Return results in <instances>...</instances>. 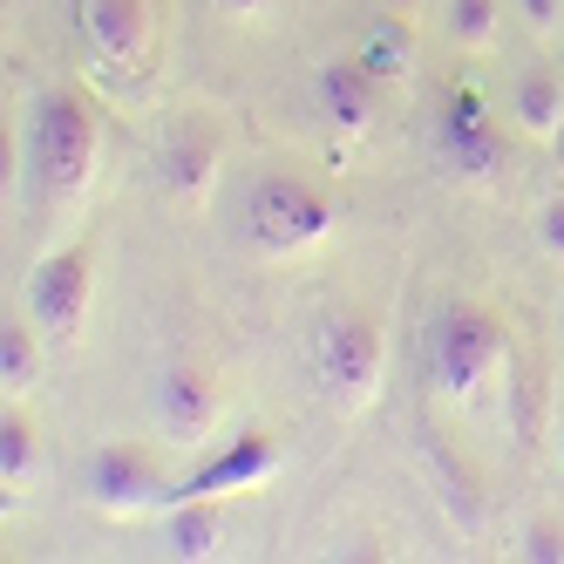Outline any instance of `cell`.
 Returning <instances> with one entry per match:
<instances>
[{"label":"cell","mask_w":564,"mask_h":564,"mask_svg":"<svg viewBox=\"0 0 564 564\" xmlns=\"http://www.w3.org/2000/svg\"><path fill=\"white\" fill-rule=\"evenodd\" d=\"M96 164H102V116L83 89H55L34 116V177H42L48 205L68 212L83 205V191L96 184Z\"/></svg>","instance_id":"obj_1"},{"label":"cell","mask_w":564,"mask_h":564,"mask_svg":"<svg viewBox=\"0 0 564 564\" xmlns=\"http://www.w3.org/2000/svg\"><path fill=\"white\" fill-rule=\"evenodd\" d=\"M340 225V205L300 171H265L246 197V238L259 259H300L313 246H327Z\"/></svg>","instance_id":"obj_2"},{"label":"cell","mask_w":564,"mask_h":564,"mask_svg":"<svg viewBox=\"0 0 564 564\" xmlns=\"http://www.w3.org/2000/svg\"><path fill=\"white\" fill-rule=\"evenodd\" d=\"M497 375H510V327L490 306H442L429 327V381L449 401H476Z\"/></svg>","instance_id":"obj_3"},{"label":"cell","mask_w":564,"mask_h":564,"mask_svg":"<svg viewBox=\"0 0 564 564\" xmlns=\"http://www.w3.org/2000/svg\"><path fill=\"white\" fill-rule=\"evenodd\" d=\"M313 381L340 415H368L388 381V340L368 313H334L313 334Z\"/></svg>","instance_id":"obj_4"},{"label":"cell","mask_w":564,"mask_h":564,"mask_svg":"<svg viewBox=\"0 0 564 564\" xmlns=\"http://www.w3.org/2000/svg\"><path fill=\"white\" fill-rule=\"evenodd\" d=\"M89 300H96V265H89L83 246L48 252L42 265H34V279H28V319L42 327V340L68 347L89 327Z\"/></svg>","instance_id":"obj_5"},{"label":"cell","mask_w":564,"mask_h":564,"mask_svg":"<svg viewBox=\"0 0 564 564\" xmlns=\"http://www.w3.org/2000/svg\"><path fill=\"white\" fill-rule=\"evenodd\" d=\"M435 150H442V164H449L463 184H490L503 171V130H497V116L490 102H482L469 83L442 96V123H435Z\"/></svg>","instance_id":"obj_6"},{"label":"cell","mask_w":564,"mask_h":564,"mask_svg":"<svg viewBox=\"0 0 564 564\" xmlns=\"http://www.w3.org/2000/svg\"><path fill=\"white\" fill-rule=\"evenodd\" d=\"M225 422V388L205 368H171L156 381V435L171 449H212V435Z\"/></svg>","instance_id":"obj_7"},{"label":"cell","mask_w":564,"mask_h":564,"mask_svg":"<svg viewBox=\"0 0 564 564\" xmlns=\"http://www.w3.org/2000/svg\"><path fill=\"white\" fill-rule=\"evenodd\" d=\"M89 497H96L102 517H143L156 503H177L164 469H156L143 449H130V442H109V449L89 456Z\"/></svg>","instance_id":"obj_8"},{"label":"cell","mask_w":564,"mask_h":564,"mask_svg":"<svg viewBox=\"0 0 564 564\" xmlns=\"http://www.w3.org/2000/svg\"><path fill=\"white\" fill-rule=\"evenodd\" d=\"M272 469H279V442L265 429H238L231 442H218V449L177 482V503L184 497H212V503L218 497H246V490H259Z\"/></svg>","instance_id":"obj_9"},{"label":"cell","mask_w":564,"mask_h":564,"mask_svg":"<svg viewBox=\"0 0 564 564\" xmlns=\"http://www.w3.org/2000/svg\"><path fill=\"white\" fill-rule=\"evenodd\" d=\"M313 96H319V116H327L340 137H368V130L381 123L388 83H381V75L360 62V55H334V62H319Z\"/></svg>","instance_id":"obj_10"},{"label":"cell","mask_w":564,"mask_h":564,"mask_svg":"<svg viewBox=\"0 0 564 564\" xmlns=\"http://www.w3.org/2000/svg\"><path fill=\"white\" fill-rule=\"evenodd\" d=\"M83 34L109 68H143L156 55V14L150 0H83Z\"/></svg>","instance_id":"obj_11"},{"label":"cell","mask_w":564,"mask_h":564,"mask_svg":"<svg viewBox=\"0 0 564 564\" xmlns=\"http://www.w3.org/2000/svg\"><path fill=\"white\" fill-rule=\"evenodd\" d=\"M218 171H225V143L212 130H177V143L164 150V184L184 212H205L212 191H218Z\"/></svg>","instance_id":"obj_12"},{"label":"cell","mask_w":564,"mask_h":564,"mask_svg":"<svg viewBox=\"0 0 564 564\" xmlns=\"http://www.w3.org/2000/svg\"><path fill=\"white\" fill-rule=\"evenodd\" d=\"M225 538H231V523H225V510H218L212 497H184V503L171 510V551H177L184 564L218 557Z\"/></svg>","instance_id":"obj_13"},{"label":"cell","mask_w":564,"mask_h":564,"mask_svg":"<svg viewBox=\"0 0 564 564\" xmlns=\"http://www.w3.org/2000/svg\"><path fill=\"white\" fill-rule=\"evenodd\" d=\"M34 381H42V327L34 319H8V334H0V394L28 401Z\"/></svg>","instance_id":"obj_14"},{"label":"cell","mask_w":564,"mask_h":564,"mask_svg":"<svg viewBox=\"0 0 564 564\" xmlns=\"http://www.w3.org/2000/svg\"><path fill=\"white\" fill-rule=\"evenodd\" d=\"M34 463H42V435L21 415V401H8V422H0V482H8V497L34 482Z\"/></svg>","instance_id":"obj_15"},{"label":"cell","mask_w":564,"mask_h":564,"mask_svg":"<svg viewBox=\"0 0 564 564\" xmlns=\"http://www.w3.org/2000/svg\"><path fill=\"white\" fill-rule=\"evenodd\" d=\"M517 123H523V137H557V123H564V83L551 68H531L517 83Z\"/></svg>","instance_id":"obj_16"},{"label":"cell","mask_w":564,"mask_h":564,"mask_svg":"<svg viewBox=\"0 0 564 564\" xmlns=\"http://www.w3.org/2000/svg\"><path fill=\"white\" fill-rule=\"evenodd\" d=\"M449 42L463 55H490L503 42V0H449Z\"/></svg>","instance_id":"obj_17"},{"label":"cell","mask_w":564,"mask_h":564,"mask_svg":"<svg viewBox=\"0 0 564 564\" xmlns=\"http://www.w3.org/2000/svg\"><path fill=\"white\" fill-rule=\"evenodd\" d=\"M354 55H360V62H368L381 83L394 89L401 75H409V62H415V42H409V28H394V14H381L368 34H360V48H354Z\"/></svg>","instance_id":"obj_18"},{"label":"cell","mask_w":564,"mask_h":564,"mask_svg":"<svg viewBox=\"0 0 564 564\" xmlns=\"http://www.w3.org/2000/svg\"><path fill=\"white\" fill-rule=\"evenodd\" d=\"M523 557L531 564H564V531L557 523H531V531H523Z\"/></svg>","instance_id":"obj_19"},{"label":"cell","mask_w":564,"mask_h":564,"mask_svg":"<svg viewBox=\"0 0 564 564\" xmlns=\"http://www.w3.org/2000/svg\"><path fill=\"white\" fill-rule=\"evenodd\" d=\"M538 246L564 265V197H551V205L538 212Z\"/></svg>","instance_id":"obj_20"},{"label":"cell","mask_w":564,"mask_h":564,"mask_svg":"<svg viewBox=\"0 0 564 564\" xmlns=\"http://www.w3.org/2000/svg\"><path fill=\"white\" fill-rule=\"evenodd\" d=\"M538 409H544V381H523V394H517V435L523 442H538Z\"/></svg>","instance_id":"obj_21"},{"label":"cell","mask_w":564,"mask_h":564,"mask_svg":"<svg viewBox=\"0 0 564 564\" xmlns=\"http://www.w3.org/2000/svg\"><path fill=\"white\" fill-rule=\"evenodd\" d=\"M523 21H531V34H557V0H517Z\"/></svg>","instance_id":"obj_22"},{"label":"cell","mask_w":564,"mask_h":564,"mask_svg":"<svg viewBox=\"0 0 564 564\" xmlns=\"http://www.w3.org/2000/svg\"><path fill=\"white\" fill-rule=\"evenodd\" d=\"M218 8H225L231 21H265V14L279 8V0H218Z\"/></svg>","instance_id":"obj_23"},{"label":"cell","mask_w":564,"mask_h":564,"mask_svg":"<svg viewBox=\"0 0 564 564\" xmlns=\"http://www.w3.org/2000/svg\"><path fill=\"white\" fill-rule=\"evenodd\" d=\"M388 8H394V14H409V8H422V0H388Z\"/></svg>","instance_id":"obj_24"},{"label":"cell","mask_w":564,"mask_h":564,"mask_svg":"<svg viewBox=\"0 0 564 564\" xmlns=\"http://www.w3.org/2000/svg\"><path fill=\"white\" fill-rule=\"evenodd\" d=\"M551 143H557V164H564V123H557V137H551Z\"/></svg>","instance_id":"obj_25"},{"label":"cell","mask_w":564,"mask_h":564,"mask_svg":"<svg viewBox=\"0 0 564 564\" xmlns=\"http://www.w3.org/2000/svg\"><path fill=\"white\" fill-rule=\"evenodd\" d=\"M557 469H564V435H557Z\"/></svg>","instance_id":"obj_26"}]
</instances>
